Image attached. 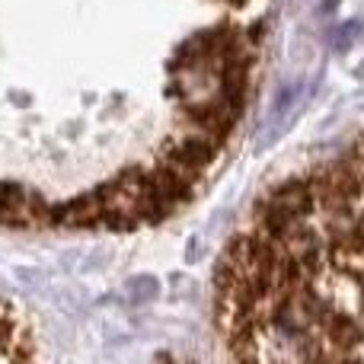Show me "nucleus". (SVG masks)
I'll return each instance as SVG.
<instances>
[{"mask_svg":"<svg viewBox=\"0 0 364 364\" xmlns=\"http://www.w3.org/2000/svg\"><path fill=\"white\" fill-rule=\"evenodd\" d=\"M0 364H38V342L29 320L0 301Z\"/></svg>","mask_w":364,"mask_h":364,"instance_id":"nucleus-1","label":"nucleus"}]
</instances>
